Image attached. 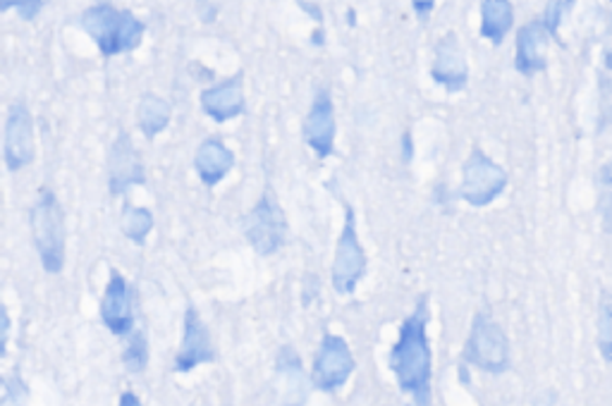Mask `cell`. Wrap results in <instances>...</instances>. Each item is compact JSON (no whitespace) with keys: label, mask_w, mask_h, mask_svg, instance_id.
I'll return each mask as SVG.
<instances>
[{"label":"cell","mask_w":612,"mask_h":406,"mask_svg":"<svg viewBox=\"0 0 612 406\" xmlns=\"http://www.w3.org/2000/svg\"><path fill=\"white\" fill-rule=\"evenodd\" d=\"M3 155L10 173H17L34 161V117L29 113V107L22 101H15L10 105Z\"/></svg>","instance_id":"cell-13"},{"label":"cell","mask_w":612,"mask_h":406,"mask_svg":"<svg viewBox=\"0 0 612 406\" xmlns=\"http://www.w3.org/2000/svg\"><path fill=\"white\" fill-rule=\"evenodd\" d=\"M433 79L450 93L462 91L469 81V65L462 41L455 31H447L443 39L435 43V60L431 67Z\"/></svg>","instance_id":"cell-14"},{"label":"cell","mask_w":612,"mask_h":406,"mask_svg":"<svg viewBox=\"0 0 612 406\" xmlns=\"http://www.w3.org/2000/svg\"><path fill=\"white\" fill-rule=\"evenodd\" d=\"M429 294L417 299L411 310L399 326L397 344L391 350V370L403 392L415 397V406H431V342H429Z\"/></svg>","instance_id":"cell-1"},{"label":"cell","mask_w":612,"mask_h":406,"mask_svg":"<svg viewBox=\"0 0 612 406\" xmlns=\"http://www.w3.org/2000/svg\"><path fill=\"white\" fill-rule=\"evenodd\" d=\"M123 232L135 244H146V237L153 230V215L149 208L132 206V203H125L123 208Z\"/></svg>","instance_id":"cell-21"},{"label":"cell","mask_w":612,"mask_h":406,"mask_svg":"<svg viewBox=\"0 0 612 406\" xmlns=\"http://www.w3.org/2000/svg\"><path fill=\"white\" fill-rule=\"evenodd\" d=\"M244 237L254 246L256 254L270 256L285 244L288 239V218L282 213L273 187L264 189V196L244 218Z\"/></svg>","instance_id":"cell-5"},{"label":"cell","mask_w":612,"mask_h":406,"mask_svg":"<svg viewBox=\"0 0 612 406\" xmlns=\"http://www.w3.org/2000/svg\"><path fill=\"white\" fill-rule=\"evenodd\" d=\"M276 390L285 406H302L309 399V378L294 346H282L276 358Z\"/></svg>","instance_id":"cell-16"},{"label":"cell","mask_w":612,"mask_h":406,"mask_svg":"<svg viewBox=\"0 0 612 406\" xmlns=\"http://www.w3.org/2000/svg\"><path fill=\"white\" fill-rule=\"evenodd\" d=\"M202 111L214 119V123H228L244 115L246 101H244V72L208 87L202 91Z\"/></svg>","instance_id":"cell-15"},{"label":"cell","mask_w":612,"mask_h":406,"mask_svg":"<svg viewBox=\"0 0 612 406\" xmlns=\"http://www.w3.org/2000/svg\"><path fill=\"white\" fill-rule=\"evenodd\" d=\"M79 27L91 36L105 58L135 51L146 31V24L132 10H117L111 3L87 8L79 17Z\"/></svg>","instance_id":"cell-2"},{"label":"cell","mask_w":612,"mask_h":406,"mask_svg":"<svg viewBox=\"0 0 612 406\" xmlns=\"http://www.w3.org/2000/svg\"><path fill=\"white\" fill-rule=\"evenodd\" d=\"M505 187H508V173L496 161H490L484 151L474 149L462 167V187L459 199H464L469 206L484 208L496 201Z\"/></svg>","instance_id":"cell-7"},{"label":"cell","mask_w":612,"mask_h":406,"mask_svg":"<svg viewBox=\"0 0 612 406\" xmlns=\"http://www.w3.org/2000/svg\"><path fill=\"white\" fill-rule=\"evenodd\" d=\"M598 346L603 354V361H612V304L610 294L603 290L600 292V304H598Z\"/></svg>","instance_id":"cell-23"},{"label":"cell","mask_w":612,"mask_h":406,"mask_svg":"<svg viewBox=\"0 0 612 406\" xmlns=\"http://www.w3.org/2000/svg\"><path fill=\"white\" fill-rule=\"evenodd\" d=\"M137 117H139V127H141V131H144V137L153 139L170 125L173 107L166 99H161V96L144 93L139 101Z\"/></svg>","instance_id":"cell-20"},{"label":"cell","mask_w":612,"mask_h":406,"mask_svg":"<svg viewBox=\"0 0 612 406\" xmlns=\"http://www.w3.org/2000/svg\"><path fill=\"white\" fill-rule=\"evenodd\" d=\"M464 364H472L490 376H502L512 368L510 340L490 318L488 310H476L464 344Z\"/></svg>","instance_id":"cell-4"},{"label":"cell","mask_w":612,"mask_h":406,"mask_svg":"<svg viewBox=\"0 0 612 406\" xmlns=\"http://www.w3.org/2000/svg\"><path fill=\"white\" fill-rule=\"evenodd\" d=\"M335 131H337V123H335L331 91L319 89L314 96L309 113L304 117V127H302L304 143L306 147H311L319 158H331L335 153Z\"/></svg>","instance_id":"cell-11"},{"label":"cell","mask_w":612,"mask_h":406,"mask_svg":"<svg viewBox=\"0 0 612 406\" xmlns=\"http://www.w3.org/2000/svg\"><path fill=\"white\" fill-rule=\"evenodd\" d=\"M409 406H415V404H409Z\"/></svg>","instance_id":"cell-30"},{"label":"cell","mask_w":612,"mask_h":406,"mask_svg":"<svg viewBox=\"0 0 612 406\" xmlns=\"http://www.w3.org/2000/svg\"><path fill=\"white\" fill-rule=\"evenodd\" d=\"M514 24V8L510 0H484L481 3V36L493 46H500Z\"/></svg>","instance_id":"cell-19"},{"label":"cell","mask_w":612,"mask_h":406,"mask_svg":"<svg viewBox=\"0 0 612 406\" xmlns=\"http://www.w3.org/2000/svg\"><path fill=\"white\" fill-rule=\"evenodd\" d=\"M10 330H13V320H10V314H8L5 304L0 302V358L5 356L8 340H10Z\"/></svg>","instance_id":"cell-27"},{"label":"cell","mask_w":612,"mask_h":406,"mask_svg":"<svg viewBox=\"0 0 612 406\" xmlns=\"http://www.w3.org/2000/svg\"><path fill=\"white\" fill-rule=\"evenodd\" d=\"M433 5H435V3H415L417 15H419V17H426V15H429V12L433 10Z\"/></svg>","instance_id":"cell-29"},{"label":"cell","mask_w":612,"mask_h":406,"mask_svg":"<svg viewBox=\"0 0 612 406\" xmlns=\"http://www.w3.org/2000/svg\"><path fill=\"white\" fill-rule=\"evenodd\" d=\"M29 225L43 270L51 275L63 272L67 237L65 211L51 189H41V194L29 213Z\"/></svg>","instance_id":"cell-3"},{"label":"cell","mask_w":612,"mask_h":406,"mask_svg":"<svg viewBox=\"0 0 612 406\" xmlns=\"http://www.w3.org/2000/svg\"><path fill=\"white\" fill-rule=\"evenodd\" d=\"M123 364L129 373H144L149 366V338L144 328H132L127 334V346L123 352Z\"/></svg>","instance_id":"cell-22"},{"label":"cell","mask_w":612,"mask_h":406,"mask_svg":"<svg viewBox=\"0 0 612 406\" xmlns=\"http://www.w3.org/2000/svg\"><path fill=\"white\" fill-rule=\"evenodd\" d=\"M234 167V153L218 137H208L194 153V170L206 187L220 185Z\"/></svg>","instance_id":"cell-18"},{"label":"cell","mask_w":612,"mask_h":406,"mask_svg":"<svg viewBox=\"0 0 612 406\" xmlns=\"http://www.w3.org/2000/svg\"><path fill=\"white\" fill-rule=\"evenodd\" d=\"M548 41L550 34L546 31L540 20H532L517 31V51H514V67L522 75H536L548 67Z\"/></svg>","instance_id":"cell-17"},{"label":"cell","mask_w":612,"mask_h":406,"mask_svg":"<svg viewBox=\"0 0 612 406\" xmlns=\"http://www.w3.org/2000/svg\"><path fill=\"white\" fill-rule=\"evenodd\" d=\"M120 406H141V399L137 397L135 392H123L120 397Z\"/></svg>","instance_id":"cell-28"},{"label":"cell","mask_w":612,"mask_h":406,"mask_svg":"<svg viewBox=\"0 0 612 406\" xmlns=\"http://www.w3.org/2000/svg\"><path fill=\"white\" fill-rule=\"evenodd\" d=\"M25 402H27V385L22 382L20 373L15 370V373L8 378L5 394L3 399H0V406H25Z\"/></svg>","instance_id":"cell-25"},{"label":"cell","mask_w":612,"mask_h":406,"mask_svg":"<svg viewBox=\"0 0 612 406\" xmlns=\"http://www.w3.org/2000/svg\"><path fill=\"white\" fill-rule=\"evenodd\" d=\"M101 320L115 338H127L135 328V290L120 270H111L101 299Z\"/></svg>","instance_id":"cell-10"},{"label":"cell","mask_w":612,"mask_h":406,"mask_svg":"<svg viewBox=\"0 0 612 406\" xmlns=\"http://www.w3.org/2000/svg\"><path fill=\"white\" fill-rule=\"evenodd\" d=\"M357 361L345 338L335 332H323L319 352L314 356L311 385L321 392L333 394L347 385V380L355 373Z\"/></svg>","instance_id":"cell-6"},{"label":"cell","mask_w":612,"mask_h":406,"mask_svg":"<svg viewBox=\"0 0 612 406\" xmlns=\"http://www.w3.org/2000/svg\"><path fill=\"white\" fill-rule=\"evenodd\" d=\"M214 361H216V352H214V342H211L208 326L202 320V316H199L196 306L190 304L184 310L182 342L178 354H175L173 370L175 373H190V370Z\"/></svg>","instance_id":"cell-9"},{"label":"cell","mask_w":612,"mask_h":406,"mask_svg":"<svg viewBox=\"0 0 612 406\" xmlns=\"http://www.w3.org/2000/svg\"><path fill=\"white\" fill-rule=\"evenodd\" d=\"M43 0H0V12L3 10H17L22 20H34L43 10Z\"/></svg>","instance_id":"cell-26"},{"label":"cell","mask_w":612,"mask_h":406,"mask_svg":"<svg viewBox=\"0 0 612 406\" xmlns=\"http://www.w3.org/2000/svg\"><path fill=\"white\" fill-rule=\"evenodd\" d=\"M146 185L144 163L139 158V151L135 149L132 139L127 131H120L117 139L111 143L109 153V187L113 196H125L132 187Z\"/></svg>","instance_id":"cell-12"},{"label":"cell","mask_w":612,"mask_h":406,"mask_svg":"<svg viewBox=\"0 0 612 406\" xmlns=\"http://www.w3.org/2000/svg\"><path fill=\"white\" fill-rule=\"evenodd\" d=\"M367 251L359 244L357 237V215L349 203H345V227L337 239L335 258H333V287L337 294H355L357 284L367 275Z\"/></svg>","instance_id":"cell-8"},{"label":"cell","mask_w":612,"mask_h":406,"mask_svg":"<svg viewBox=\"0 0 612 406\" xmlns=\"http://www.w3.org/2000/svg\"><path fill=\"white\" fill-rule=\"evenodd\" d=\"M572 5H574L572 0H552V3L546 5V12H544V17H540V24H544L550 36H558L562 17L568 15Z\"/></svg>","instance_id":"cell-24"}]
</instances>
